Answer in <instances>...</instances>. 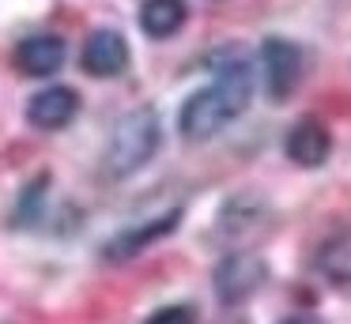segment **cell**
<instances>
[{
  "instance_id": "4",
  "label": "cell",
  "mask_w": 351,
  "mask_h": 324,
  "mask_svg": "<svg viewBox=\"0 0 351 324\" xmlns=\"http://www.w3.org/2000/svg\"><path fill=\"white\" fill-rule=\"evenodd\" d=\"M261 79L272 102H287L295 95L298 79H302V49L287 38H265L261 42Z\"/></svg>"
},
{
  "instance_id": "9",
  "label": "cell",
  "mask_w": 351,
  "mask_h": 324,
  "mask_svg": "<svg viewBox=\"0 0 351 324\" xmlns=\"http://www.w3.org/2000/svg\"><path fill=\"white\" fill-rule=\"evenodd\" d=\"M80 113V95L72 87H46L27 102V121L42 132H57L69 128Z\"/></svg>"
},
{
  "instance_id": "2",
  "label": "cell",
  "mask_w": 351,
  "mask_h": 324,
  "mask_svg": "<svg viewBox=\"0 0 351 324\" xmlns=\"http://www.w3.org/2000/svg\"><path fill=\"white\" fill-rule=\"evenodd\" d=\"M162 128H159V113L152 105H136L129 110L121 121L114 125L106 143V173L110 177H129L140 166L152 162V155L159 151Z\"/></svg>"
},
{
  "instance_id": "13",
  "label": "cell",
  "mask_w": 351,
  "mask_h": 324,
  "mask_svg": "<svg viewBox=\"0 0 351 324\" xmlns=\"http://www.w3.org/2000/svg\"><path fill=\"white\" fill-rule=\"evenodd\" d=\"M46 188H49V177H34L31 185H27V192L19 196L12 223H16V226H31L34 219L42 215V203H46Z\"/></svg>"
},
{
  "instance_id": "10",
  "label": "cell",
  "mask_w": 351,
  "mask_h": 324,
  "mask_svg": "<svg viewBox=\"0 0 351 324\" xmlns=\"http://www.w3.org/2000/svg\"><path fill=\"white\" fill-rule=\"evenodd\" d=\"M265 219H268V211H265V203H261L257 196H238V200H230L227 208L219 211L215 230H219L227 241H245L250 234H257L261 226H265Z\"/></svg>"
},
{
  "instance_id": "7",
  "label": "cell",
  "mask_w": 351,
  "mask_h": 324,
  "mask_svg": "<svg viewBox=\"0 0 351 324\" xmlns=\"http://www.w3.org/2000/svg\"><path fill=\"white\" fill-rule=\"evenodd\" d=\"M283 151L295 166L313 170V166H325L332 155V132L325 128V121L317 117H302L291 125V132L283 136Z\"/></svg>"
},
{
  "instance_id": "6",
  "label": "cell",
  "mask_w": 351,
  "mask_h": 324,
  "mask_svg": "<svg viewBox=\"0 0 351 324\" xmlns=\"http://www.w3.org/2000/svg\"><path fill=\"white\" fill-rule=\"evenodd\" d=\"M178 223H182V208H170V211H162V215L147 219V223L129 226V230L114 234V238L106 241V249H102V256H106V260H129V256L144 253L147 245L162 241L167 234H174Z\"/></svg>"
},
{
  "instance_id": "8",
  "label": "cell",
  "mask_w": 351,
  "mask_h": 324,
  "mask_svg": "<svg viewBox=\"0 0 351 324\" xmlns=\"http://www.w3.org/2000/svg\"><path fill=\"white\" fill-rule=\"evenodd\" d=\"M12 60H16V68L23 75H31V79H46V75H53V72L64 68V60H69V45H64V38H57V34H31V38H23V42L16 45Z\"/></svg>"
},
{
  "instance_id": "11",
  "label": "cell",
  "mask_w": 351,
  "mask_h": 324,
  "mask_svg": "<svg viewBox=\"0 0 351 324\" xmlns=\"http://www.w3.org/2000/svg\"><path fill=\"white\" fill-rule=\"evenodd\" d=\"M189 19L185 0H144L140 4V27L147 38H174Z\"/></svg>"
},
{
  "instance_id": "14",
  "label": "cell",
  "mask_w": 351,
  "mask_h": 324,
  "mask_svg": "<svg viewBox=\"0 0 351 324\" xmlns=\"http://www.w3.org/2000/svg\"><path fill=\"white\" fill-rule=\"evenodd\" d=\"M144 324H197V309L193 306H162Z\"/></svg>"
},
{
  "instance_id": "3",
  "label": "cell",
  "mask_w": 351,
  "mask_h": 324,
  "mask_svg": "<svg viewBox=\"0 0 351 324\" xmlns=\"http://www.w3.org/2000/svg\"><path fill=\"white\" fill-rule=\"evenodd\" d=\"M265 283H268V264H265V256L250 253V249L227 253L212 271V290L223 306H242V301H250Z\"/></svg>"
},
{
  "instance_id": "1",
  "label": "cell",
  "mask_w": 351,
  "mask_h": 324,
  "mask_svg": "<svg viewBox=\"0 0 351 324\" xmlns=\"http://www.w3.org/2000/svg\"><path fill=\"white\" fill-rule=\"evenodd\" d=\"M212 75L215 83L185 98L178 113V128L189 143H204L219 136L230 121H238L253 102V60L242 45H223L212 53Z\"/></svg>"
},
{
  "instance_id": "12",
  "label": "cell",
  "mask_w": 351,
  "mask_h": 324,
  "mask_svg": "<svg viewBox=\"0 0 351 324\" xmlns=\"http://www.w3.org/2000/svg\"><path fill=\"white\" fill-rule=\"evenodd\" d=\"M317 268L328 283L336 286H351V230H340L321 245L317 253Z\"/></svg>"
},
{
  "instance_id": "5",
  "label": "cell",
  "mask_w": 351,
  "mask_h": 324,
  "mask_svg": "<svg viewBox=\"0 0 351 324\" xmlns=\"http://www.w3.org/2000/svg\"><path fill=\"white\" fill-rule=\"evenodd\" d=\"M80 64H84L87 75L95 79H114L129 68V42H125L121 30H91L84 42V53H80Z\"/></svg>"
},
{
  "instance_id": "15",
  "label": "cell",
  "mask_w": 351,
  "mask_h": 324,
  "mask_svg": "<svg viewBox=\"0 0 351 324\" xmlns=\"http://www.w3.org/2000/svg\"><path fill=\"white\" fill-rule=\"evenodd\" d=\"M280 324H321V321H313V316H287V321H280Z\"/></svg>"
}]
</instances>
